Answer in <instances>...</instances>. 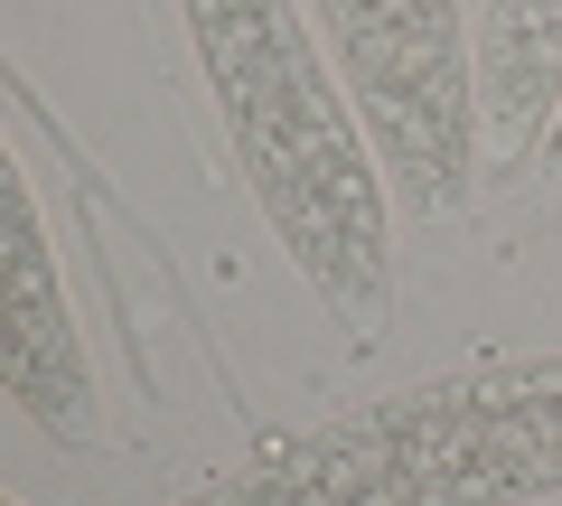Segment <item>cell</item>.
Segmentation results:
<instances>
[{"label": "cell", "instance_id": "6da1fadb", "mask_svg": "<svg viewBox=\"0 0 562 506\" xmlns=\"http://www.w3.org/2000/svg\"><path fill=\"white\" fill-rule=\"evenodd\" d=\"M235 169L310 301L375 338L394 319V179L301 0H179Z\"/></svg>", "mask_w": 562, "mask_h": 506}, {"label": "cell", "instance_id": "7a4b0ae2", "mask_svg": "<svg viewBox=\"0 0 562 506\" xmlns=\"http://www.w3.org/2000/svg\"><path fill=\"white\" fill-rule=\"evenodd\" d=\"M562 497V357H479L291 431L179 506H535Z\"/></svg>", "mask_w": 562, "mask_h": 506}, {"label": "cell", "instance_id": "3957f363", "mask_svg": "<svg viewBox=\"0 0 562 506\" xmlns=\"http://www.w3.org/2000/svg\"><path fill=\"white\" fill-rule=\"evenodd\" d=\"M375 160L422 225H450L479 179V29L460 0H310Z\"/></svg>", "mask_w": 562, "mask_h": 506}, {"label": "cell", "instance_id": "277c9868", "mask_svg": "<svg viewBox=\"0 0 562 506\" xmlns=\"http://www.w3.org/2000/svg\"><path fill=\"white\" fill-rule=\"evenodd\" d=\"M0 216H10V310H0V385L57 450H94L103 441V404H94V366L76 338V301L57 282V244H47L38 188L20 160H0Z\"/></svg>", "mask_w": 562, "mask_h": 506}, {"label": "cell", "instance_id": "5b68a950", "mask_svg": "<svg viewBox=\"0 0 562 506\" xmlns=\"http://www.w3.org/2000/svg\"><path fill=\"white\" fill-rule=\"evenodd\" d=\"M562 113V0H479V132L497 160L543 150Z\"/></svg>", "mask_w": 562, "mask_h": 506}, {"label": "cell", "instance_id": "8992f818", "mask_svg": "<svg viewBox=\"0 0 562 506\" xmlns=\"http://www.w3.org/2000/svg\"><path fill=\"white\" fill-rule=\"evenodd\" d=\"M543 179L562 188V113H553V132H543Z\"/></svg>", "mask_w": 562, "mask_h": 506}, {"label": "cell", "instance_id": "52a82bcc", "mask_svg": "<svg viewBox=\"0 0 562 506\" xmlns=\"http://www.w3.org/2000/svg\"><path fill=\"white\" fill-rule=\"evenodd\" d=\"M10 506H20V497H10Z\"/></svg>", "mask_w": 562, "mask_h": 506}]
</instances>
